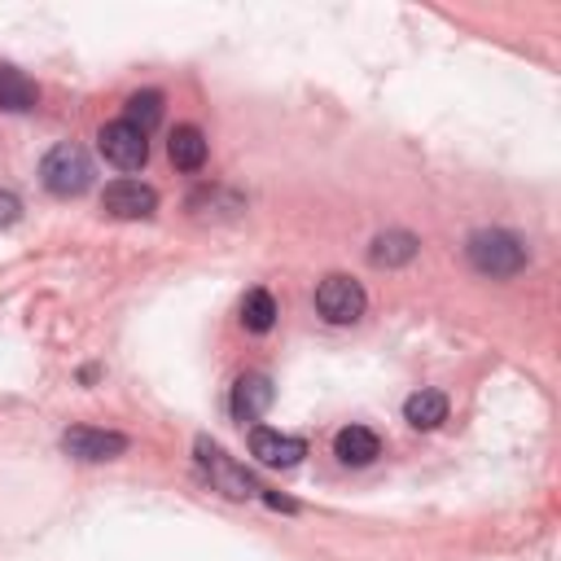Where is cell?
I'll return each mask as SVG.
<instances>
[{"label":"cell","mask_w":561,"mask_h":561,"mask_svg":"<svg viewBox=\"0 0 561 561\" xmlns=\"http://www.w3.org/2000/svg\"><path fill=\"white\" fill-rule=\"evenodd\" d=\"M276 316H280V307H276V298H272L267 289H250V294H245V302H241V324H245L250 333H267V329L276 324Z\"/></svg>","instance_id":"obj_15"},{"label":"cell","mask_w":561,"mask_h":561,"mask_svg":"<svg viewBox=\"0 0 561 561\" xmlns=\"http://www.w3.org/2000/svg\"><path fill=\"white\" fill-rule=\"evenodd\" d=\"M18 215H22V202H18L13 193H4V188H0V228H9Z\"/></svg>","instance_id":"obj_17"},{"label":"cell","mask_w":561,"mask_h":561,"mask_svg":"<svg viewBox=\"0 0 561 561\" xmlns=\"http://www.w3.org/2000/svg\"><path fill=\"white\" fill-rule=\"evenodd\" d=\"M333 456L342 460V465H373L377 456H381V438L368 430V425H346V430H337V438H333Z\"/></svg>","instance_id":"obj_10"},{"label":"cell","mask_w":561,"mask_h":561,"mask_svg":"<svg viewBox=\"0 0 561 561\" xmlns=\"http://www.w3.org/2000/svg\"><path fill=\"white\" fill-rule=\"evenodd\" d=\"M167 153H171V162H175L180 171H202V162H206V136H202L193 123H184V127L171 131Z\"/></svg>","instance_id":"obj_12"},{"label":"cell","mask_w":561,"mask_h":561,"mask_svg":"<svg viewBox=\"0 0 561 561\" xmlns=\"http://www.w3.org/2000/svg\"><path fill=\"white\" fill-rule=\"evenodd\" d=\"M403 416L412 430H438L447 421V399L438 390H416V394H408Z\"/></svg>","instance_id":"obj_14"},{"label":"cell","mask_w":561,"mask_h":561,"mask_svg":"<svg viewBox=\"0 0 561 561\" xmlns=\"http://www.w3.org/2000/svg\"><path fill=\"white\" fill-rule=\"evenodd\" d=\"M61 447H66V456H75V460L96 465V460H114V456H123V451H127V434H118V430L75 425V430L61 434Z\"/></svg>","instance_id":"obj_5"},{"label":"cell","mask_w":561,"mask_h":561,"mask_svg":"<svg viewBox=\"0 0 561 561\" xmlns=\"http://www.w3.org/2000/svg\"><path fill=\"white\" fill-rule=\"evenodd\" d=\"M197 460H202V469H206V478L224 491V495H232V500H245V495H254L259 486H254V478L245 473V469H237L215 443H206V438H197Z\"/></svg>","instance_id":"obj_7"},{"label":"cell","mask_w":561,"mask_h":561,"mask_svg":"<svg viewBox=\"0 0 561 561\" xmlns=\"http://www.w3.org/2000/svg\"><path fill=\"white\" fill-rule=\"evenodd\" d=\"M96 145H101V158L114 162L118 171H140L145 158H149V140H145V131L131 127V123H123V118H118V123H105L101 136H96Z\"/></svg>","instance_id":"obj_4"},{"label":"cell","mask_w":561,"mask_h":561,"mask_svg":"<svg viewBox=\"0 0 561 561\" xmlns=\"http://www.w3.org/2000/svg\"><path fill=\"white\" fill-rule=\"evenodd\" d=\"M39 180H44V188L57 193V197H79V193L92 184V158H88L79 145H57V149L44 153Z\"/></svg>","instance_id":"obj_2"},{"label":"cell","mask_w":561,"mask_h":561,"mask_svg":"<svg viewBox=\"0 0 561 561\" xmlns=\"http://www.w3.org/2000/svg\"><path fill=\"white\" fill-rule=\"evenodd\" d=\"M473 272L482 276H517L526 267V245L504 228H478L465 245Z\"/></svg>","instance_id":"obj_1"},{"label":"cell","mask_w":561,"mask_h":561,"mask_svg":"<svg viewBox=\"0 0 561 561\" xmlns=\"http://www.w3.org/2000/svg\"><path fill=\"white\" fill-rule=\"evenodd\" d=\"M250 456L263 460V465H276V469H289L307 456V443L294 438V434H280V430H267V425H254L250 430Z\"/></svg>","instance_id":"obj_8"},{"label":"cell","mask_w":561,"mask_h":561,"mask_svg":"<svg viewBox=\"0 0 561 561\" xmlns=\"http://www.w3.org/2000/svg\"><path fill=\"white\" fill-rule=\"evenodd\" d=\"M416 250H421V241L412 237V232H381L377 241H373V250H368V259L377 263V267H403V263H412L416 259Z\"/></svg>","instance_id":"obj_13"},{"label":"cell","mask_w":561,"mask_h":561,"mask_svg":"<svg viewBox=\"0 0 561 561\" xmlns=\"http://www.w3.org/2000/svg\"><path fill=\"white\" fill-rule=\"evenodd\" d=\"M35 101H39V88L18 66H0V110L26 114V110H35Z\"/></svg>","instance_id":"obj_11"},{"label":"cell","mask_w":561,"mask_h":561,"mask_svg":"<svg viewBox=\"0 0 561 561\" xmlns=\"http://www.w3.org/2000/svg\"><path fill=\"white\" fill-rule=\"evenodd\" d=\"M364 289H359V280H351V276H342V272H333V276H324L320 285H316V307H320V316L329 320V324H355L359 316H364Z\"/></svg>","instance_id":"obj_3"},{"label":"cell","mask_w":561,"mask_h":561,"mask_svg":"<svg viewBox=\"0 0 561 561\" xmlns=\"http://www.w3.org/2000/svg\"><path fill=\"white\" fill-rule=\"evenodd\" d=\"M267 408H272V381L263 373H245L232 386V416L237 421H259Z\"/></svg>","instance_id":"obj_9"},{"label":"cell","mask_w":561,"mask_h":561,"mask_svg":"<svg viewBox=\"0 0 561 561\" xmlns=\"http://www.w3.org/2000/svg\"><path fill=\"white\" fill-rule=\"evenodd\" d=\"M162 118V92H131L127 96V114H123V123H131V127H140L145 136H149V127Z\"/></svg>","instance_id":"obj_16"},{"label":"cell","mask_w":561,"mask_h":561,"mask_svg":"<svg viewBox=\"0 0 561 561\" xmlns=\"http://www.w3.org/2000/svg\"><path fill=\"white\" fill-rule=\"evenodd\" d=\"M101 206L114 219H149L158 210V193L149 184H140V180H114V184H105Z\"/></svg>","instance_id":"obj_6"}]
</instances>
